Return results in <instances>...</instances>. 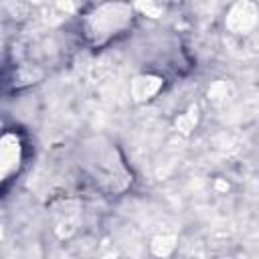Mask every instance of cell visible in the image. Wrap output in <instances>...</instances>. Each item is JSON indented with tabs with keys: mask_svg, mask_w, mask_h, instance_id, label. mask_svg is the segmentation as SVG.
<instances>
[{
	"mask_svg": "<svg viewBox=\"0 0 259 259\" xmlns=\"http://www.w3.org/2000/svg\"><path fill=\"white\" fill-rule=\"evenodd\" d=\"M158 87H160V79H156V77H136L132 91H134L136 99H148L150 95H154L158 91Z\"/></svg>",
	"mask_w": 259,
	"mask_h": 259,
	"instance_id": "obj_3",
	"label": "cell"
},
{
	"mask_svg": "<svg viewBox=\"0 0 259 259\" xmlns=\"http://www.w3.org/2000/svg\"><path fill=\"white\" fill-rule=\"evenodd\" d=\"M18 152H20V148H18L16 136H10V134L4 136V140H2V174L4 176H8L10 164L18 166Z\"/></svg>",
	"mask_w": 259,
	"mask_h": 259,
	"instance_id": "obj_2",
	"label": "cell"
},
{
	"mask_svg": "<svg viewBox=\"0 0 259 259\" xmlns=\"http://www.w3.org/2000/svg\"><path fill=\"white\" fill-rule=\"evenodd\" d=\"M255 22H257V8L249 2L237 4L227 18V26L235 32H247L249 28L255 26Z\"/></svg>",
	"mask_w": 259,
	"mask_h": 259,
	"instance_id": "obj_1",
	"label": "cell"
}]
</instances>
